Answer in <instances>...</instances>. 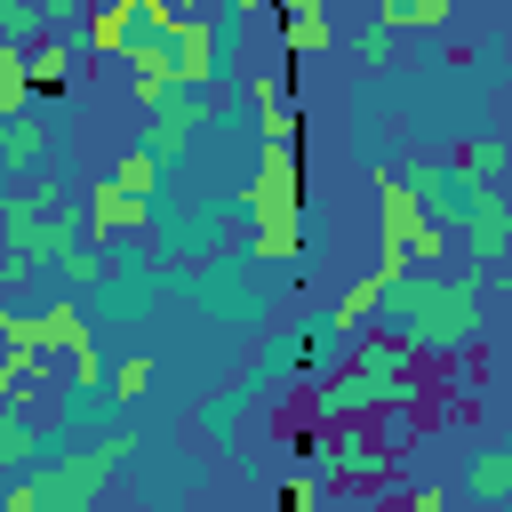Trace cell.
I'll list each match as a JSON object with an SVG mask.
<instances>
[{"mask_svg":"<svg viewBox=\"0 0 512 512\" xmlns=\"http://www.w3.org/2000/svg\"><path fill=\"white\" fill-rule=\"evenodd\" d=\"M480 288H488L480 264H472V272H448V280L432 288V304H424L408 328H392V336H408L416 360H456V352H472V344H480Z\"/></svg>","mask_w":512,"mask_h":512,"instance_id":"obj_1","label":"cell"},{"mask_svg":"<svg viewBox=\"0 0 512 512\" xmlns=\"http://www.w3.org/2000/svg\"><path fill=\"white\" fill-rule=\"evenodd\" d=\"M136 448V432H104L96 448H64L48 464H24V480L40 488V512H96L112 488V464Z\"/></svg>","mask_w":512,"mask_h":512,"instance_id":"obj_2","label":"cell"},{"mask_svg":"<svg viewBox=\"0 0 512 512\" xmlns=\"http://www.w3.org/2000/svg\"><path fill=\"white\" fill-rule=\"evenodd\" d=\"M312 472L320 480H344V488H384L392 480V448L376 440L368 416H344V424H320L312 432Z\"/></svg>","mask_w":512,"mask_h":512,"instance_id":"obj_3","label":"cell"},{"mask_svg":"<svg viewBox=\"0 0 512 512\" xmlns=\"http://www.w3.org/2000/svg\"><path fill=\"white\" fill-rule=\"evenodd\" d=\"M424 384H392V376H368V368H336V376H312V424H344V416H384V408H416Z\"/></svg>","mask_w":512,"mask_h":512,"instance_id":"obj_4","label":"cell"},{"mask_svg":"<svg viewBox=\"0 0 512 512\" xmlns=\"http://www.w3.org/2000/svg\"><path fill=\"white\" fill-rule=\"evenodd\" d=\"M240 208L256 224H304V168H296V144H264L256 152V184L240 192Z\"/></svg>","mask_w":512,"mask_h":512,"instance_id":"obj_5","label":"cell"},{"mask_svg":"<svg viewBox=\"0 0 512 512\" xmlns=\"http://www.w3.org/2000/svg\"><path fill=\"white\" fill-rule=\"evenodd\" d=\"M464 248H472V264L480 272H496L504 256H512V192L504 184H472V200H464Z\"/></svg>","mask_w":512,"mask_h":512,"instance_id":"obj_6","label":"cell"},{"mask_svg":"<svg viewBox=\"0 0 512 512\" xmlns=\"http://www.w3.org/2000/svg\"><path fill=\"white\" fill-rule=\"evenodd\" d=\"M224 48H232V24L208 8V16H184L176 24V88H208L224 72Z\"/></svg>","mask_w":512,"mask_h":512,"instance_id":"obj_7","label":"cell"},{"mask_svg":"<svg viewBox=\"0 0 512 512\" xmlns=\"http://www.w3.org/2000/svg\"><path fill=\"white\" fill-rule=\"evenodd\" d=\"M144 216H152V200L120 192L112 176H104V184H88V200H80V224H88V240H120V232H136Z\"/></svg>","mask_w":512,"mask_h":512,"instance_id":"obj_8","label":"cell"},{"mask_svg":"<svg viewBox=\"0 0 512 512\" xmlns=\"http://www.w3.org/2000/svg\"><path fill=\"white\" fill-rule=\"evenodd\" d=\"M376 216H384V248H416V232L432 224L424 200H416L400 176H376Z\"/></svg>","mask_w":512,"mask_h":512,"instance_id":"obj_9","label":"cell"},{"mask_svg":"<svg viewBox=\"0 0 512 512\" xmlns=\"http://www.w3.org/2000/svg\"><path fill=\"white\" fill-rule=\"evenodd\" d=\"M40 160H48V120H40V104H32V112H8V120H0V168H8V176H32Z\"/></svg>","mask_w":512,"mask_h":512,"instance_id":"obj_10","label":"cell"},{"mask_svg":"<svg viewBox=\"0 0 512 512\" xmlns=\"http://www.w3.org/2000/svg\"><path fill=\"white\" fill-rule=\"evenodd\" d=\"M128 24H136V0H96V8H88V24H80V48H88V56H104V64H112V56H128Z\"/></svg>","mask_w":512,"mask_h":512,"instance_id":"obj_11","label":"cell"},{"mask_svg":"<svg viewBox=\"0 0 512 512\" xmlns=\"http://www.w3.org/2000/svg\"><path fill=\"white\" fill-rule=\"evenodd\" d=\"M32 328H40V352H80V344H96V336H88V312L72 304V288H64L56 304H40Z\"/></svg>","mask_w":512,"mask_h":512,"instance_id":"obj_12","label":"cell"},{"mask_svg":"<svg viewBox=\"0 0 512 512\" xmlns=\"http://www.w3.org/2000/svg\"><path fill=\"white\" fill-rule=\"evenodd\" d=\"M280 48L304 64V56H328L336 48V24H328V8H280Z\"/></svg>","mask_w":512,"mask_h":512,"instance_id":"obj_13","label":"cell"},{"mask_svg":"<svg viewBox=\"0 0 512 512\" xmlns=\"http://www.w3.org/2000/svg\"><path fill=\"white\" fill-rule=\"evenodd\" d=\"M40 456V424H32V408L24 400H0V472H24Z\"/></svg>","mask_w":512,"mask_h":512,"instance_id":"obj_14","label":"cell"},{"mask_svg":"<svg viewBox=\"0 0 512 512\" xmlns=\"http://www.w3.org/2000/svg\"><path fill=\"white\" fill-rule=\"evenodd\" d=\"M464 488H472L480 504H512V448H472Z\"/></svg>","mask_w":512,"mask_h":512,"instance_id":"obj_15","label":"cell"},{"mask_svg":"<svg viewBox=\"0 0 512 512\" xmlns=\"http://www.w3.org/2000/svg\"><path fill=\"white\" fill-rule=\"evenodd\" d=\"M376 288H384V272H368V280H352V288L336 296V312H328V328H344V336H360V328L376 320Z\"/></svg>","mask_w":512,"mask_h":512,"instance_id":"obj_16","label":"cell"},{"mask_svg":"<svg viewBox=\"0 0 512 512\" xmlns=\"http://www.w3.org/2000/svg\"><path fill=\"white\" fill-rule=\"evenodd\" d=\"M376 16H384L392 32H432V24H448V16H456V0H384Z\"/></svg>","mask_w":512,"mask_h":512,"instance_id":"obj_17","label":"cell"},{"mask_svg":"<svg viewBox=\"0 0 512 512\" xmlns=\"http://www.w3.org/2000/svg\"><path fill=\"white\" fill-rule=\"evenodd\" d=\"M144 112H152V120H168V128H184V136H192V128H200V120H208V88H168V96H160V104H144Z\"/></svg>","mask_w":512,"mask_h":512,"instance_id":"obj_18","label":"cell"},{"mask_svg":"<svg viewBox=\"0 0 512 512\" xmlns=\"http://www.w3.org/2000/svg\"><path fill=\"white\" fill-rule=\"evenodd\" d=\"M248 400H256V376H248V384H232L224 400H208V408H200L208 440H232V432H240V416H248Z\"/></svg>","mask_w":512,"mask_h":512,"instance_id":"obj_19","label":"cell"},{"mask_svg":"<svg viewBox=\"0 0 512 512\" xmlns=\"http://www.w3.org/2000/svg\"><path fill=\"white\" fill-rule=\"evenodd\" d=\"M456 168H464L472 184H504V136H472V144L456 152Z\"/></svg>","mask_w":512,"mask_h":512,"instance_id":"obj_20","label":"cell"},{"mask_svg":"<svg viewBox=\"0 0 512 512\" xmlns=\"http://www.w3.org/2000/svg\"><path fill=\"white\" fill-rule=\"evenodd\" d=\"M112 184H120V192H136V200H152V184H160V160H152L144 144H128V152H120V168H112Z\"/></svg>","mask_w":512,"mask_h":512,"instance_id":"obj_21","label":"cell"},{"mask_svg":"<svg viewBox=\"0 0 512 512\" xmlns=\"http://www.w3.org/2000/svg\"><path fill=\"white\" fill-rule=\"evenodd\" d=\"M56 280H64V288H96V280H104V256H96V240L64 248V256H56Z\"/></svg>","mask_w":512,"mask_h":512,"instance_id":"obj_22","label":"cell"},{"mask_svg":"<svg viewBox=\"0 0 512 512\" xmlns=\"http://www.w3.org/2000/svg\"><path fill=\"white\" fill-rule=\"evenodd\" d=\"M104 392H112V400H144V392H152V352H128V360L104 376Z\"/></svg>","mask_w":512,"mask_h":512,"instance_id":"obj_23","label":"cell"},{"mask_svg":"<svg viewBox=\"0 0 512 512\" xmlns=\"http://www.w3.org/2000/svg\"><path fill=\"white\" fill-rule=\"evenodd\" d=\"M136 144H144L160 168H176V160L192 152V136H184V128H168V120H144V136H136Z\"/></svg>","mask_w":512,"mask_h":512,"instance_id":"obj_24","label":"cell"},{"mask_svg":"<svg viewBox=\"0 0 512 512\" xmlns=\"http://www.w3.org/2000/svg\"><path fill=\"white\" fill-rule=\"evenodd\" d=\"M296 240H304V224H256V248H248V256L288 264V256H296Z\"/></svg>","mask_w":512,"mask_h":512,"instance_id":"obj_25","label":"cell"},{"mask_svg":"<svg viewBox=\"0 0 512 512\" xmlns=\"http://www.w3.org/2000/svg\"><path fill=\"white\" fill-rule=\"evenodd\" d=\"M384 48H392V24H384V16H368V24L352 32V56H360V64H384Z\"/></svg>","mask_w":512,"mask_h":512,"instance_id":"obj_26","label":"cell"},{"mask_svg":"<svg viewBox=\"0 0 512 512\" xmlns=\"http://www.w3.org/2000/svg\"><path fill=\"white\" fill-rule=\"evenodd\" d=\"M72 376H80V384H104V352L80 344V352H72Z\"/></svg>","mask_w":512,"mask_h":512,"instance_id":"obj_27","label":"cell"},{"mask_svg":"<svg viewBox=\"0 0 512 512\" xmlns=\"http://www.w3.org/2000/svg\"><path fill=\"white\" fill-rule=\"evenodd\" d=\"M40 16H48V32H64V24H80V0H32Z\"/></svg>","mask_w":512,"mask_h":512,"instance_id":"obj_28","label":"cell"},{"mask_svg":"<svg viewBox=\"0 0 512 512\" xmlns=\"http://www.w3.org/2000/svg\"><path fill=\"white\" fill-rule=\"evenodd\" d=\"M0 512H40V488H32V480H16V488L0 496Z\"/></svg>","mask_w":512,"mask_h":512,"instance_id":"obj_29","label":"cell"},{"mask_svg":"<svg viewBox=\"0 0 512 512\" xmlns=\"http://www.w3.org/2000/svg\"><path fill=\"white\" fill-rule=\"evenodd\" d=\"M280 512H320V488H312V480H296V488L280 496Z\"/></svg>","mask_w":512,"mask_h":512,"instance_id":"obj_30","label":"cell"},{"mask_svg":"<svg viewBox=\"0 0 512 512\" xmlns=\"http://www.w3.org/2000/svg\"><path fill=\"white\" fill-rule=\"evenodd\" d=\"M400 512H448V496H440V488H408V504H400Z\"/></svg>","mask_w":512,"mask_h":512,"instance_id":"obj_31","label":"cell"},{"mask_svg":"<svg viewBox=\"0 0 512 512\" xmlns=\"http://www.w3.org/2000/svg\"><path fill=\"white\" fill-rule=\"evenodd\" d=\"M0 400H16V368H8V352H0Z\"/></svg>","mask_w":512,"mask_h":512,"instance_id":"obj_32","label":"cell"},{"mask_svg":"<svg viewBox=\"0 0 512 512\" xmlns=\"http://www.w3.org/2000/svg\"><path fill=\"white\" fill-rule=\"evenodd\" d=\"M176 8H184V16H208V8H216V0H176Z\"/></svg>","mask_w":512,"mask_h":512,"instance_id":"obj_33","label":"cell"},{"mask_svg":"<svg viewBox=\"0 0 512 512\" xmlns=\"http://www.w3.org/2000/svg\"><path fill=\"white\" fill-rule=\"evenodd\" d=\"M504 192H512V128H504Z\"/></svg>","mask_w":512,"mask_h":512,"instance_id":"obj_34","label":"cell"},{"mask_svg":"<svg viewBox=\"0 0 512 512\" xmlns=\"http://www.w3.org/2000/svg\"><path fill=\"white\" fill-rule=\"evenodd\" d=\"M272 8H320V0H272Z\"/></svg>","mask_w":512,"mask_h":512,"instance_id":"obj_35","label":"cell"},{"mask_svg":"<svg viewBox=\"0 0 512 512\" xmlns=\"http://www.w3.org/2000/svg\"><path fill=\"white\" fill-rule=\"evenodd\" d=\"M0 224H8V192H0Z\"/></svg>","mask_w":512,"mask_h":512,"instance_id":"obj_36","label":"cell"},{"mask_svg":"<svg viewBox=\"0 0 512 512\" xmlns=\"http://www.w3.org/2000/svg\"><path fill=\"white\" fill-rule=\"evenodd\" d=\"M232 8H264V0H232Z\"/></svg>","mask_w":512,"mask_h":512,"instance_id":"obj_37","label":"cell"},{"mask_svg":"<svg viewBox=\"0 0 512 512\" xmlns=\"http://www.w3.org/2000/svg\"><path fill=\"white\" fill-rule=\"evenodd\" d=\"M360 8H368V16H376V8H384V0H360Z\"/></svg>","mask_w":512,"mask_h":512,"instance_id":"obj_38","label":"cell"},{"mask_svg":"<svg viewBox=\"0 0 512 512\" xmlns=\"http://www.w3.org/2000/svg\"><path fill=\"white\" fill-rule=\"evenodd\" d=\"M496 512H512V504H496Z\"/></svg>","mask_w":512,"mask_h":512,"instance_id":"obj_39","label":"cell"}]
</instances>
